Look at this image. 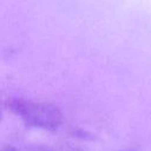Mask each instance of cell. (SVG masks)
I'll return each instance as SVG.
<instances>
[{
	"mask_svg": "<svg viewBox=\"0 0 151 151\" xmlns=\"http://www.w3.org/2000/svg\"><path fill=\"white\" fill-rule=\"evenodd\" d=\"M0 118H1V113H0Z\"/></svg>",
	"mask_w": 151,
	"mask_h": 151,
	"instance_id": "5b68a950",
	"label": "cell"
},
{
	"mask_svg": "<svg viewBox=\"0 0 151 151\" xmlns=\"http://www.w3.org/2000/svg\"><path fill=\"white\" fill-rule=\"evenodd\" d=\"M1 151H20V150H18L15 147H12V146H8V147H6V149H4Z\"/></svg>",
	"mask_w": 151,
	"mask_h": 151,
	"instance_id": "7a4b0ae2",
	"label": "cell"
},
{
	"mask_svg": "<svg viewBox=\"0 0 151 151\" xmlns=\"http://www.w3.org/2000/svg\"><path fill=\"white\" fill-rule=\"evenodd\" d=\"M125 151H133V150H125Z\"/></svg>",
	"mask_w": 151,
	"mask_h": 151,
	"instance_id": "277c9868",
	"label": "cell"
},
{
	"mask_svg": "<svg viewBox=\"0 0 151 151\" xmlns=\"http://www.w3.org/2000/svg\"><path fill=\"white\" fill-rule=\"evenodd\" d=\"M7 106L14 114L19 116L26 125L32 127L54 131L63 124V112L51 103L11 98L7 100Z\"/></svg>",
	"mask_w": 151,
	"mask_h": 151,
	"instance_id": "6da1fadb",
	"label": "cell"
},
{
	"mask_svg": "<svg viewBox=\"0 0 151 151\" xmlns=\"http://www.w3.org/2000/svg\"><path fill=\"white\" fill-rule=\"evenodd\" d=\"M41 151H52V150H48V149H44V150H41Z\"/></svg>",
	"mask_w": 151,
	"mask_h": 151,
	"instance_id": "3957f363",
	"label": "cell"
}]
</instances>
